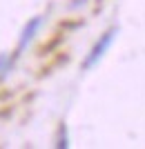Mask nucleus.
<instances>
[{
    "label": "nucleus",
    "instance_id": "f257e3e1",
    "mask_svg": "<svg viewBox=\"0 0 145 149\" xmlns=\"http://www.w3.org/2000/svg\"><path fill=\"white\" fill-rule=\"evenodd\" d=\"M112 40H114V31H107V33H105V36L96 42V47L92 49V54L87 56V60H85V69H89L96 60H98V58L103 56V54H105V51H107V47L112 45Z\"/></svg>",
    "mask_w": 145,
    "mask_h": 149
},
{
    "label": "nucleus",
    "instance_id": "f03ea898",
    "mask_svg": "<svg viewBox=\"0 0 145 149\" xmlns=\"http://www.w3.org/2000/svg\"><path fill=\"white\" fill-rule=\"evenodd\" d=\"M38 25H40V20H34V22H32V27H27L25 36H22V40H20V47H25V42L29 40V38H32V33H34V31L38 29Z\"/></svg>",
    "mask_w": 145,
    "mask_h": 149
}]
</instances>
